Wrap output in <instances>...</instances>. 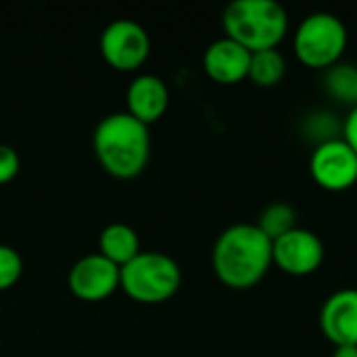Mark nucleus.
Here are the masks:
<instances>
[{"mask_svg":"<svg viewBox=\"0 0 357 357\" xmlns=\"http://www.w3.org/2000/svg\"><path fill=\"white\" fill-rule=\"evenodd\" d=\"M211 266L224 287L234 291L253 289L274 266L272 241L257 228V224H232L215 238Z\"/></svg>","mask_w":357,"mask_h":357,"instance_id":"obj_1","label":"nucleus"},{"mask_svg":"<svg viewBox=\"0 0 357 357\" xmlns=\"http://www.w3.org/2000/svg\"><path fill=\"white\" fill-rule=\"evenodd\" d=\"M92 151L109 176L117 180L138 178L151 159L149 126L126 111L109 113L94 128Z\"/></svg>","mask_w":357,"mask_h":357,"instance_id":"obj_2","label":"nucleus"},{"mask_svg":"<svg viewBox=\"0 0 357 357\" xmlns=\"http://www.w3.org/2000/svg\"><path fill=\"white\" fill-rule=\"evenodd\" d=\"M228 38L251 52L278 48L289 33V15L276 0H234L224 8Z\"/></svg>","mask_w":357,"mask_h":357,"instance_id":"obj_3","label":"nucleus"},{"mask_svg":"<svg viewBox=\"0 0 357 357\" xmlns=\"http://www.w3.org/2000/svg\"><path fill=\"white\" fill-rule=\"evenodd\" d=\"M182 287V270L174 257L161 251H140L119 270V289L136 303L159 305Z\"/></svg>","mask_w":357,"mask_h":357,"instance_id":"obj_4","label":"nucleus"},{"mask_svg":"<svg viewBox=\"0 0 357 357\" xmlns=\"http://www.w3.org/2000/svg\"><path fill=\"white\" fill-rule=\"evenodd\" d=\"M349 31L335 13L318 10L301 19L293 33V50L301 65L326 71L343 61Z\"/></svg>","mask_w":357,"mask_h":357,"instance_id":"obj_5","label":"nucleus"},{"mask_svg":"<svg viewBox=\"0 0 357 357\" xmlns=\"http://www.w3.org/2000/svg\"><path fill=\"white\" fill-rule=\"evenodd\" d=\"M98 48L115 71H136L151 54V36L134 19H115L102 29Z\"/></svg>","mask_w":357,"mask_h":357,"instance_id":"obj_6","label":"nucleus"},{"mask_svg":"<svg viewBox=\"0 0 357 357\" xmlns=\"http://www.w3.org/2000/svg\"><path fill=\"white\" fill-rule=\"evenodd\" d=\"M310 174L322 190H349L357 184V155L341 136L318 142L310 157Z\"/></svg>","mask_w":357,"mask_h":357,"instance_id":"obj_7","label":"nucleus"},{"mask_svg":"<svg viewBox=\"0 0 357 357\" xmlns=\"http://www.w3.org/2000/svg\"><path fill=\"white\" fill-rule=\"evenodd\" d=\"M326 249L322 238L305 228H295L272 243L274 266L289 276H310L324 261Z\"/></svg>","mask_w":357,"mask_h":357,"instance_id":"obj_8","label":"nucleus"},{"mask_svg":"<svg viewBox=\"0 0 357 357\" xmlns=\"http://www.w3.org/2000/svg\"><path fill=\"white\" fill-rule=\"evenodd\" d=\"M67 287L82 301H105L119 289V268L98 251L84 255L71 266Z\"/></svg>","mask_w":357,"mask_h":357,"instance_id":"obj_9","label":"nucleus"},{"mask_svg":"<svg viewBox=\"0 0 357 357\" xmlns=\"http://www.w3.org/2000/svg\"><path fill=\"white\" fill-rule=\"evenodd\" d=\"M320 331L335 347H357V289H341L322 303Z\"/></svg>","mask_w":357,"mask_h":357,"instance_id":"obj_10","label":"nucleus"},{"mask_svg":"<svg viewBox=\"0 0 357 357\" xmlns=\"http://www.w3.org/2000/svg\"><path fill=\"white\" fill-rule=\"evenodd\" d=\"M251 65V50L234 42L232 38L224 36L211 42L203 54V69L205 73L224 86L238 84L249 77Z\"/></svg>","mask_w":357,"mask_h":357,"instance_id":"obj_11","label":"nucleus"},{"mask_svg":"<svg viewBox=\"0 0 357 357\" xmlns=\"http://www.w3.org/2000/svg\"><path fill=\"white\" fill-rule=\"evenodd\" d=\"M167 107L169 88L159 75L142 73L130 82L126 90V113H130L144 126H153L165 115Z\"/></svg>","mask_w":357,"mask_h":357,"instance_id":"obj_12","label":"nucleus"},{"mask_svg":"<svg viewBox=\"0 0 357 357\" xmlns=\"http://www.w3.org/2000/svg\"><path fill=\"white\" fill-rule=\"evenodd\" d=\"M140 251V236L130 224L113 222L105 226L98 236V253L115 264L119 270L130 264Z\"/></svg>","mask_w":357,"mask_h":357,"instance_id":"obj_13","label":"nucleus"},{"mask_svg":"<svg viewBox=\"0 0 357 357\" xmlns=\"http://www.w3.org/2000/svg\"><path fill=\"white\" fill-rule=\"evenodd\" d=\"M287 75V59L278 48L251 52L249 77L259 88H274Z\"/></svg>","mask_w":357,"mask_h":357,"instance_id":"obj_14","label":"nucleus"},{"mask_svg":"<svg viewBox=\"0 0 357 357\" xmlns=\"http://www.w3.org/2000/svg\"><path fill=\"white\" fill-rule=\"evenodd\" d=\"M324 90L333 100L354 109L357 105V65L341 61L331 69H326Z\"/></svg>","mask_w":357,"mask_h":357,"instance_id":"obj_15","label":"nucleus"},{"mask_svg":"<svg viewBox=\"0 0 357 357\" xmlns=\"http://www.w3.org/2000/svg\"><path fill=\"white\" fill-rule=\"evenodd\" d=\"M255 224L274 243L276 238L297 228V209L284 201H274L264 207Z\"/></svg>","mask_w":357,"mask_h":357,"instance_id":"obj_16","label":"nucleus"},{"mask_svg":"<svg viewBox=\"0 0 357 357\" xmlns=\"http://www.w3.org/2000/svg\"><path fill=\"white\" fill-rule=\"evenodd\" d=\"M23 274V259L17 249L0 245V293L13 289Z\"/></svg>","mask_w":357,"mask_h":357,"instance_id":"obj_17","label":"nucleus"},{"mask_svg":"<svg viewBox=\"0 0 357 357\" xmlns=\"http://www.w3.org/2000/svg\"><path fill=\"white\" fill-rule=\"evenodd\" d=\"M19 169H21L19 153L8 144H0V186L15 180Z\"/></svg>","mask_w":357,"mask_h":357,"instance_id":"obj_18","label":"nucleus"},{"mask_svg":"<svg viewBox=\"0 0 357 357\" xmlns=\"http://www.w3.org/2000/svg\"><path fill=\"white\" fill-rule=\"evenodd\" d=\"M357 155V105L354 109H349L345 123H343V136H341Z\"/></svg>","mask_w":357,"mask_h":357,"instance_id":"obj_19","label":"nucleus"},{"mask_svg":"<svg viewBox=\"0 0 357 357\" xmlns=\"http://www.w3.org/2000/svg\"><path fill=\"white\" fill-rule=\"evenodd\" d=\"M333 357H357V347L354 345H345V347H335Z\"/></svg>","mask_w":357,"mask_h":357,"instance_id":"obj_20","label":"nucleus"}]
</instances>
